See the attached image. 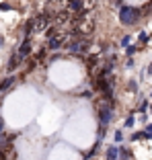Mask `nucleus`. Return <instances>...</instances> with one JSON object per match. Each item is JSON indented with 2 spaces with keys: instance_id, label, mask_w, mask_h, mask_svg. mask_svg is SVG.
<instances>
[{
  "instance_id": "f257e3e1",
  "label": "nucleus",
  "mask_w": 152,
  "mask_h": 160,
  "mask_svg": "<svg viewBox=\"0 0 152 160\" xmlns=\"http://www.w3.org/2000/svg\"><path fill=\"white\" fill-rule=\"evenodd\" d=\"M64 47H66V52L74 53V56H86L89 47H90V39L89 37H72Z\"/></svg>"
},
{
  "instance_id": "f03ea898",
  "label": "nucleus",
  "mask_w": 152,
  "mask_h": 160,
  "mask_svg": "<svg viewBox=\"0 0 152 160\" xmlns=\"http://www.w3.org/2000/svg\"><path fill=\"white\" fill-rule=\"evenodd\" d=\"M140 14H142V10L134 8V6H121L119 8V21H121V25H134L138 23Z\"/></svg>"
},
{
  "instance_id": "7ed1b4c3",
  "label": "nucleus",
  "mask_w": 152,
  "mask_h": 160,
  "mask_svg": "<svg viewBox=\"0 0 152 160\" xmlns=\"http://www.w3.org/2000/svg\"><path fill=\"white\" fill-rule=\"evenodd\" d=\"M53 25V14L52 12H43L33 19V31H45V29Z\"/></svg>"
},
{
  "instance_id": "20e7f679",
  "label": "nucleus",
  "mask_w": 152,
  "mask_h": 160,
  "mask_svg": "<svg viewBox=\"0 0 152 160\" xmlns=\"http://www.w3.org/2000/svg\"><path fill=\"white\" fill-rule=\"evenodd\" d=\"M17 53H19L21 62H25L29 56H31V37H25V41L21 43V47L17 49Z\"/></svg>"
},
{
  "instance_id": "39448f33",
  "label": "nucleus",
  "mask_w": 152,
  "mask_h": 160,
  "mask_svg": "<svg viewBox=\"0 0 152 160\" xmlns=\"http://www.w3.org/2000/svg\"><path fill=\"white\" fill-rule=\"evenodd\" d=\"M13 84H14V76H6V78L2 80V82H0V94L6 92V90H8Z\"/></svg>"
},
{
  "instance_id": "423d86ee",
  "label": "nucleus",
  "mask_w": 152,
  "mask_h": 160,
  "mask_svg": "<svg viewBox=\"0 0 152 160\" xmlns=\"http://www.w3.org/2000/svg\"><path fill=\"white\" fill-rule=\"evenodd\" d=\"M142 12H146V14H152V0H150V2H148V4L142 8Z\"/></svg>"
},
{
  "instance_id": "0eeeda50",
  "label": "nucleus",
  "mask_w": 152,
  "mask_h": 160,
  "mask_svg": "<svg viewBox=\"0 0 152 160\" xmlns=\"http://www.w3.org/2000/svg\"><path fill=\"white\" fill-rule=\"evenodd\" d=\"M128 90H134V92H136V90H138V82H136V80H132V82L128 84Z\"/></svg>"
},
{
  "instance_id": "6e6552de",
  "label": "nucleus",
  "mask_w": 152,
  "mask_h": 160,
  "mask_svg": "<svg viewBox=\"0 0 152 160\" xmlns=\"http://www.w3.org/2000/svg\"><path fill=\"white\" fill-rule=\"evenodd\" d=\"M13 8V6L8 4V2H2V4H0V10H10Z\"/></svg>"
},
{
  "instance_id": "1a4fd4ad",
  "label": "nucleus",
  "mask_w": 152,
  "mask_h": 160,
  "mask_svg": "<svg viewBox=\"0 0 152 160\" xmlns=\"http://www.w3.org/2000/svg\"><path fill=\"white\" fill-rule=\"evenodd\" d=\"M125 125H128V127H132V125H134V115H129V117L125 119Z\"/></svg>"
},
{
  "instance_id": "9d476101",
  "label": "nucleus",
  "mask_w": 152,
  "mask_h": 160,
  "mask_svg": "<svg viewBox=\"0 0 152 160\" xmlns=\"http://www.w3.org/2000/svg\"><path fill=\"white\" fill-rule=\"evenodd\" d=\"M148 41V35L146 33H140V43H146Z\"/></svg>"
},
{
  "instance_id": "9b49d317",
  "label": "nucleus",
  "mask_w": 152,
  "mask_h": 160,
  "mask_svg": "<svg viewBox=\"0 0 152 160\" xmlns=\"http://www.w3.org/2000/svg\"><path fill=\"white\" fill-rule=\"evenodd\" d=\"M136 53V47H128V56H134Z\"/></svg>"
},
{
  "instance_id": "f8f14e48",
  "label": "nucleus",
  "mask_w": 152,
  "mask_h": 160,
  "mask_svg": "<svg viewBox=\"0 0 152 160\" xmlns=\"http://www.w3.org/2000/svg\"><path fill=\"white\" fill-rule=\"evenodd\" d=\"M128 43H129V37H128V35H125V37L121 39V45H128Z\"/></svg>"
},
{
  "instance_id": "ddd939ff",
  "label": "nucleus",
  "mask_w": 152,
  "mask_h": 160,
  "mask_svg": "<svg viewBox=\"0 0 152 160\" xmlns=\"http://www.w3.org/2000/svg\"><path fill=\"white\" fill-rule=\"evenodd\" d=\"M2 45H4V39H2V37H0V47H2Z\"/></svg>"
}]
</instances>
